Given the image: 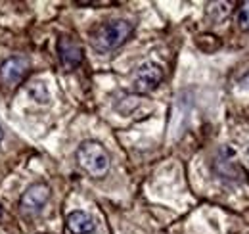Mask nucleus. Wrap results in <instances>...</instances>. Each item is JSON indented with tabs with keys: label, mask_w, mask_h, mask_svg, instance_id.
<instances>
[{
	"label": "nucleus",
	"mask_w": 249,
	"mask_h": 234,
	"mask_svg": "<svg viewBox=\"0 0 249 234\" xmlns=\"http://www.w3.org/2000/svg\"><path fill=\"white\" fill-rule=\"evenodd\" d=\"M132 35V23L126 20H113L107 23H102L92 33V44L100 52H109L119 48L126 42V39Z\"/></svg>",
	"instance_id": "1"
},
{
	"label": "nucleus",
	"mask_w": 249,
	"mask_h": 234,
	"mask_svg": "<svg viewBox=\"0 0 249 234\" xmlns=\"http://www.w3.org/2000/svg\"><path fill=\"white\" fill-rule=\"evenodd\" d=\"M77 161L94 178L106 176V173L109 171V165H111L107 150L96 140H85L77 148Z\"/></svg>",
	"instance_id": "2"
},
{
	"label": "nucleus",
	"mask_w": 249,
	"mask_h": 234,
	"mask_svg": "<svg viewBox=\"0 0 249 234\" xmlns=\"http://www.w3.org/2000/svg\"><path fill=\"white\" fill-rule=\"evenodd\" d=\"M163 81V69L154 61L142 63L134 73V90L138 92H150L157 88V85Z\"/></svg>",
	"instance_id": "3"
},
{
	"label": "nucleus",
	"mask_w": 249,
	"mask_h": 234,
	"mask_svg": "<svg viewBox=\"0 0 249 234\" xmlns=\"http://www.w3.org/2000/svg\"><path fill=\"white\" fill-rule=\"evenodd\" d=\"M48 198H50V188L44 182H36V184H31L23 192L19 205H21V209L25 213H38L46 205Z\"/></svg>",
	"instance_id": "4"
},
{
	"label": "nucleus",
	"mask_w": 249,
	"mask_h": 234,
	"mask_svg": "<svg viewBox=\"0 0 249 234\" xmlns=\"http://www.w3.org/2000/svg\"><path fill=\"white\" fill-rule=\"evenodd\" d=\"M29 71V59L23 56H12L0 65V77L8 85H18Z\"/></svg>",
	"instance_id": "5"
},
{
	"label": "nucleus",
	"mask_w": 249,
	"mask_h": 234,
	"mask_svg": "<svg viewBox=\"0 0 249 234\" xmlns=\"http://www.w3.org/2000/svg\"><path fill=\"white\" fill-rule=\"evenodd\" d=\"M58 54H60V59L67 69H73L83 61V48L71 37H62L58 40Z\"/></svg>",
	"instance_id": "6"
},
{
	"label": "nucleus",
	"mask_w": 249,
	"mask_h": 234,
	"mask_svg": "<svg viewBox=\"0 0 249 234\" xmlns=\"http://www.w3.org/2000/svg\"><path fill=\"white\" fill-rule=\"evenodd\" d=\"M94 227V219L85 211H73L67 215V229L73 234H90Z\"/></svg>",
	"instance_id": "7"
},
{
	"label": "nucleus",
	"mask_w": 249,
	"mask_h": 234,
	"mask_svg": "<svg viewBox=\"0 0 249 234\" xmlns=\"http://www.w3.org/2000/svg\"><path fill=\"white\" fill-rule=\"evenodd\" d=\"M238 21H240V27H242V29L249 31V2H244V4H242Z\"/></svg>",
	"instance_id": "8"
},
{
	"label": "nucleus",
	"mask_w": 249,
	"mask_h": 234,
	"mask_svg": "<svg viewBox=\"0 0 249 234\" xmlns=\"http://www.w3.org/2000/svg\"><path fill=\"white\" fill-rule=\"evenodd\" d=\"M2 136H4V133H2V127H0V142H2Z\"/></svg>",
	"instance_id": "9"
},
{
	"label": "nucleus",
	"mask_w": 249,
	"mask_h": 234,
	"mask_svg": "<svg viewBox=\"0 0 249 234\" xmlns=\"http://www.w3.org/2000/svg\"><path fill=\"white\" fill-rule=\"evenodd\" d=\"M0 217H2V205H0Z\"/></svg>",
	"instance_id": "10"
}]
</instances>
